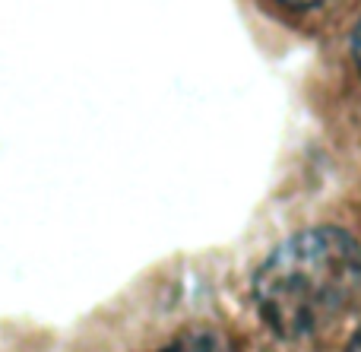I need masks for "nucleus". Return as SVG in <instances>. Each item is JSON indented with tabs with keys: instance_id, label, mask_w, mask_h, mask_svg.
Here are the masks:
<instances>
[{
	"instance_id": "obj_1",
	"label": "nucleus",
	"mask_w": 361,
	"mask_h": 352,
	"mask_svg": "<svg viewBox=\"0 0 361 352\" xmlns=\"http://www.w3.org/2000/svg\"><path fill=\"white\" fill-rule=\"evenodd\" d=\"M358 289L361 248L339 229H311L282 241L254 279L257 308L279 336L320 330Z\"/></svg>"
},
{
	"instance_id": "obj_2",
	"label": "nucleus",
	"mask_w": 361,
	"mask_h": 352,
	"mask_svg": "<svg viewBox=\"0 0 361 352\" xmlns=\"http://www.w3.org/2000/svg\"><path fill=\"white\" fill-rule=\"evenodd\" d=\"M165 352H222V343L212 334H190V336H184V340L171 343Z\"/></svg>"
},
{
	"instance_id": "obj_3",
	"label": "nucleus",
	"mask_w": 361,
	"mask_h": 352,
	"mask_svg": "<svg viewBox=\"0 0 361 352\" xmlns=\"http://www.w3.org/2000/svg\"><path fill=\"white\" fill-rule=\"evenodd\" d=\"M282 4H288V6H295V10H311V6H317V4H324V0H282Z\"/></svg>"
},
{
	"instance_id": "obj_4",
	"label": "nucleus",
	"mask_w": 361,
	"mask_h": 352,
	"mask_svg": "<svg viewBox=\"0 0 361 352\" xmlns=\"http://www.w3.org/2000/svg\"><path fill=\"white\" fill-rule=\"evenodd\" d=\"M355 61H358V67H361V23H358V29H355Z\"/></svg>"
},
{
	"instance_id": "obj_5",
	"label": "nucleus",
	"mask_w": 361,
	"mask_h": 352,
	"mask_svg": "<svg viewBox=\"0 0 361 352\" xmlns=\"http://www.w3.org/2000/svg\"><path fill=\"white\" fill-rule=\"evenodd\" d=\"M349 352H361V330H358V336L352 340V346H349Z\"/></svg>"
}]
</instances>
